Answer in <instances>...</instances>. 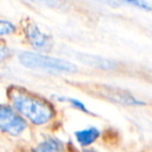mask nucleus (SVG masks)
Masks as SVG:
<instances>
[{
	"mask_svg": "<svg viewBox=\"0 0 152 152\" xmlns=\"http://www.w3.org/2000/svg\"><path fill=\"white\" fill-rule=\"evenodd\" d=\"M27 128V121L12 105L0 104V129L7 134L18 137Z\"/></svg>",
	"mask_w": 152,
	"mask_h": 152,
	"instance_id": "obj_3",
	"label": "nucleus"
},
{
	"mask_svg": "<svg viewBox=\"0 0 152 152\" xmlns=\"http://www.w3.org/2000/svg\"><path fill=\"white\" fill-rule=\"evenodd\" d=\"M97 93L101 97L105 98L115 103L123 104L128 106H140L145 105V102L137 99L130 93L118 88L110 87V86H97Z\"/></svg>",
	"mask_w": 152,
	"mask_h": 152,
	"instance_id": "obj_5",
	"label": "nucleus"
},
{
	"mask_svg": "<svg viewBox=\"0 0 152 152\" xmlns=\"http://www.w3.org/2000/svg\"><path fill=\"white\" fill-rule=\"evenodd\" d=\"M64 145L58 139L49 137L43 140L32 149V152H63Z\"/></svg>",
	"mask_w": 152,
	"mask_h": 152,
	"instance_id": "obj_8",
	"label": "nucleus"
},
{
	"mask_svg": "<svg viewBox=\"0 0 152 152\" xmlns=\"http://www.w3.org/2000/svg\"><path fill=\"white\" fill-rule=\"evenodd\" d=\"M77 58L81 61V63L86 64L87 66H90L92 68H96L99 70H113L115 68V63L110 59L103 58L101 56H97V55H90V54H80L77 56Z\"/></svg>",
	"mask_w": 152,
	"mask_h": 152,
	"instance_id": "obj_6",
	"label": "nucleus"
},
{
	"mask_svg": "<svg viewBox=\"0 0 152 152\" xmlns=\"http://www.w3.org/2000/svg\"><path fill=\"white\" fill-rule=\"evenodd\" d=\"M17 31V26L13 22L5 19H0V37L11 36Z\"/></svg>",
	"mask_w": 152,
	"mask_h": 152,
	"instance_id": "obj_10",
	"label": "nucleus"
},
{
	"mask_svg": "<svg viewBox=\"0 0 152 152\" xmlns=\"http://www.w3.org/2000/svg\"><path fill=\"white\" fill-rule=\"evenodd\" d=\"M57 99H58L59 101H68L72 107L80 110V112H83V113H86V114H90L89 110H88V108L86 107L85 104H83L81 101H79L78 99H74V98H61V97L57 98Z\"/></svg>",
	"mask_w": 152,
	"mask_h": 152,
	"instance_id": "obj_11",
	"label": "nucleus"
},
{
	"mask_svg": "<svg viewBox=\"0 0 152 152\" xmlns=\"http://www.w3.org/2000/svg\"><path fill=\"white\" fill-rule=\"evenodd\" d=\"M100 137V131L97 127H88L75 132V139L81 147H88L97 141Z\"/></svg>",
	"mask_w": 152,
	"mask_h": 152,
	"instance_id": "obj_7",
	"label": "nucleus"
},
{
	"mask_svg": "<svg viewBox=\"0 0 152 152\" xmlns=\"http://www.w3.org/2000/svg\"><path fill=\"white\" fill-rule=\"evenodd\" d=\"M19 61L25 68L32 70L50 72V73H76L77 67L65 59L48 56L42 53L24 51L20 53Z\"/></svg>",
	"mask_w": 152,
	"mask_h": 152,
	"instance_id": "obj_2",
	"label": "nucleus"
},
{
	"mask_svg": "<svg viewBox=\"0 0 152 152\" xmlns=\"http://www.w3.org/2000/svg\"><path fill=\"white\" fill-rule=\"evenodd\" d=\"M29 2L34 3V4L42 5V7H50V9L55 10H63L68 7V0H27Z\"/></svg>",
	"mask_w": 152,
	"mask_h": 152,
	"instance_id": "obj_9",
	"label": "nucleus"
},
{
	"mask_svg": "<svg viewBox=\"0 0 152 152\" xmlns=\"http://www.w3.org/2000/svg\"><path fill=\"white\" fill-rule=\"evenodd\" d=\"M81 152H98V151H96V150H94V149H85Z\"/></svg>",
	"mask_w": 152,
	"mask_h": 152,
	"instance_id": "obj_14",
	"label": "nucleus"
},
{
	"mask_svg": "<svg viewBox=\"0 0 152 152\" xmlns=\"http://www.w3.org/2000/svg\"><path fill=\"white\" fill-rule=\"evenodd\" d=\"M121 1L137 7V9L144 10V11H151V7L146 0H121Z\"/></svg>",
	"mask_w": 152,
	"mask_h": 152,
	"instance_id": "obj_13",
	"label": "nucleus"
},
{
	"mask_svg": "<svg viewBox=\"0 0 152 152\" xmlns=\"http://www.w3.org/2000/svg\"><path fill=\"white\" fill-rule=\"evenodd\" d=\"M9 99L14 110L34 125H45L54 117V108L48 101L22 88H11Z\"/></svg>",
	"mask_w": 152,
	"mask_h": 152,
	"instance_id": "obj_1",
	"label": "nucleus"
},
{
	"mask_svg": "<svg viewBox=\"0 0 152 152\" xmlns=\"http://www.w3.org/2000/svg\"><path fill=\"white\" fill-rule=\"evenodd\" d=\"M12 56V50L3 40H0V63L7 61Z\"/></svg>",
	"mask_w": 152,
	"mask_h": 152,
	"instance_id": "obj_12",
	"label": "nucleus"
},
{
	"mask_svg": "<svg viewBox=\"0 0 152 152\" xmlns=\"http://www.w3.org/2000/svg\"><path fill=\"white\" fill-rule=\"evenodd\" d=\"M24 36L28 44L39 51H49L52 48V39L45 34L34 22H28L24 25Z\"/></svg>",
	"mask_w": 152,
	"mask_h": 152,
	"instance_id": "obj_4",
	"label": "nucleus"
}]
</instances>
